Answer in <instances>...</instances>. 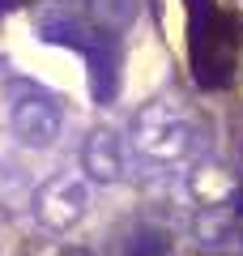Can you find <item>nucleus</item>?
Here are the masks:
<instances>
[{
	"label": "nucleus",
	"instance_id": "obj_1",
	"mask_svg": "<svg viewBox=\"0 0 243 256\" xmlns=\"http://www.w3.org/2000/svg\"><path fill=\"white\" fill-rule=\"evenodd\" d=\"M128 146L141 162L154 171H171V166H196L209 150V132L192 111H184L175 98H150L132 116L128 128Z\"/></svg>",
	"mask_w": 243,
	"mask_h": 256
},
{
	"label": "nucleus",
	"instance_id": "obj_2",
	"mask_svg": "<svg viewBox=\"0 0 243 256\" xmlns=\"http://www.w3.org/2000/svg\"><path fill=\"white\" fill-rule=\"evenodd\" d=\"M9 124H13V137L26 150H47L60 141L64 107L52 90H43L34 82H18L9 98Z\"/></svg>",
	"mask_w": 243,
	"mask_h": 256
},
{
	"label": "nucleus",
	"instance_id": "obj_3",
	"mask_svg": "<svg viewBox=\"0 0 243 256\" xmlns=\"http://www.w3.org/2000/svg\"><path fill=\"white\" fill-rule=\"evenodd\" d=\"M90 210V180L81 171L52 175L43 188L34 192V218L43 230H68L77 226Z\"/></svg>",
	"mask_w": 243,
	"mask_h": 256
},
{
	"label": "nucleus",
	"instance_id": "obj_4",
	"mask_svg": "<svg viewBox=\"0 0 243 256\" xmlns=\"http://www.w3.org/2000/svg\"><path fill=\"white\" fill-rule=\"evenodd\" d=\"M234 52H239V34H234V22L218 13V22L209 26L205 38L188 43V56H192V77H196L205 90H218V86L230 82L234 73Z\"/></svg>",
	"mask_w": 243,
	"mask_h": 256
},
{
	"label": "nucleus",
	"instance_id": "obj_5",
	"mask_svg": "<svg viewBox=\"0 0 243 256\" xmlns=\"http://www.w3.org/2000/svg\"><path fill=\"white\" fill-rule=\"evenodd\" d=\"M81 56H86V68H90V90L98 102H111L120 94V47L111 34H98L90 30L86 43H81Z\"/></svg>",
	"mask_w": 243,
	"mask_h": 256
},
{
	"label": "nucleus",
	"instance_id": "obj_6",
	"mask_svg": "<svg viewBox=\"0 0 243 256\" xmlns=\"http://www.w3.org/2000/svg\"><path fill=\"white\" fill-rule=\"evenodd\" d=\"M81 175L90 184H116L124 175V141L111 128H94L81 141Z\"/></svg>",
	"mask_w": 243,
	"mask_h": 256
},
{
	"label": "nucleus",
	"instance_id": "obj_7",
	"mask_svg": "<svg viewBox=\"0 0 243 256\" xmlns=\"http://www.w3.org/2000/svg\"><path fill=\"white\" fill-rule=\"evenodd\" d=\"M239 218L243 214L234 210V205H226V201L200 205V210L192 214V230H196V239L205 248H230L234 239H239Z\"/></svg>",
	"mask_w": 243,
	"mask_h": 256
},
{
	"label": "nucleus",
	"instance_id": "obj_8",
	"mask_svg": "<svg viewBox=\"0 0 243 256\" xmlns=\"http://www.w3.org/2000/svg\"><path fill=\"white\" fill-rule=\"evenodd\" d=\"M86 9H90L94 30H98V34H111V38H116L124 26H132L136 0H86Z\"/></svg>",
	"mask_w": 243,
	"mask_h": 256
},
{
	"label": "nucleus",
	"instance_id": "obj_9",
	"mask_svg": "<svg viewBox=\"0 0 243 256\" xmlns=\"http://www.w3.org/2000/svg\"><path fill=\"white\" fill-rule=\"evenodd\" d=\"M38 34H43V43H56V47H72V52H81V43H86V34H90V30H81L77 22H68V18H47L43 26H38Z\"/></svg>",
	"mask_w": 243,
	"mask_h": 256
},
{
	"label": "nucleus",
	"instance_id": "obj_10",
	"mask_svg": "<svg viewBox=\"0 0 243 256\" xmlns=\"http://www.w3.org/2000/svg\"><path fill=\"white\" fill-rule=\"evenodd\" d=\"M166 235L162 230H136L132 239H128V256H162L166 252Z\"/></svg>",
	"mask_w": 243,
	"mask_h": 256
},
{
	"label": "nucleus",
	"instance_id": "obj_11",
	"mask_svg": "<svg viewBox=\"0 0 243 256\" xmlns=\"http://www.w3.org/2000/svg\"><path fill=\"white\" fill-rule=\"evenodd\" d=\"M60 256H94V252H86V248H77V244H68V248H64Z\"/></svg>",
	"mask_w": 243,
	"mask_h": 256
},
{
	"label": "nucleus",
	"instance_id": "obj_12",
	"mask_svg": "<svg viewBox=\"0 0 243 256\" xmlns=\"http://www.w3.org/2000/svg\"><path fill=\"white\" fill-rule=\"evenodd\" d=\"M18 4H22V0H0V13H13Z\"/></svg>",
	"mask_w": 243,
	"mask_h": 256
}]
</instances>
